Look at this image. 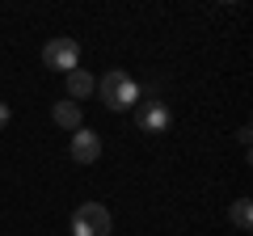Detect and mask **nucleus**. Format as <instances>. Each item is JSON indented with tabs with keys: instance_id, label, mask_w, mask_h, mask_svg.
I'll use <instances>...</instances> for the list:
<instances>
[{
	"instance_id": "nucleus-2",
	"label": "nucleus",
	"mask_w": 253,
	"mask_h": 236,
	"mask_svg": "<svg viewBox=\"0 0 253 236\" xmlns=\"http://www.w3.org/2000/svg\"><path fill=\"white\" fill-rule=\"evenodd\" d=\"M110 228H114V219L101 202H81L72 211V236H110Z\"/></svg>"
},
{
	"instance_id": "nucleus-1",
	"label": "nucleus",
	"mask_w": 253,
	"mask_h": 236,
	"mask_svg": "<svg viewBox=\"0 0 253 236\" xmlns=\"http://www.w3.org/2000/svg\"><path fill=\"white\" fill-rule=\"evenodd\" d=\"M97 93H101V101H106V106L114 110V114H123V110L139 106V84L131 80V76L123 72V68H110V72L97 80Z\"/></svg>"
},
{
	"instance_id": "nucleus-4",
	"label": "nucleus",
	"mask_w": 253,
	"mask_h": 236,
	"mask_svg": "<svg viewBox=\"0 0 253 236\" xmlns=\"http://www.w3.org/2000/svg\"><path fill=\"white\" fill-rule=\"evenodd\" d=\"M169 122H173V114H169V106H165L161 97H148V101L135 106V127L148 131V135H165Z\"/></svg>"
},
{
	"instance_id": "nucleus-5",
	"label": "nucleus",
	"mask_w": 253,
	"mask_h": 236,
	"mask_svg": "<svg viewBox=\"0 0 253 236\" xmlns=\"http://www.w3.org/2000/svg\"><path fill=\"white\" fill-rule=\"evenodd\" d=\"M68 152H72L76 164H93L101 156V135H97V131H89V127L72 131V148H68Z\"/></svg>"
},
{
	"instance_id": "nucleus-9",
	"label": "nucleus",
	"mask_w": 253,
	"mask_h": 236,
	"mask_svg": "<svg viewBox=\"0 0 253 236\" xmlns=\"http://www.w3.org/2000/svg\"><path fill=\"white\" fill-rule=\"evenodd\" d=\"M9 118H13V110H9V101H0V131L9 127Z\"/></svg>"
},
{
	"instance_id": "nucleus-7",
	"label": "nucleus",
	"mask_w": 253,
	"mask_h": 236,
	"mask_svg": "<svg viewBox=\"0 0 253 236\" xmlns=\"http://www.w3.org/2000/svg\"><path fill=\"white\" fill-rule=\"evenodd\" d=\"M93 89H97V80H93V72H84V68H76V72H68V101H76V106H81L84 97H93Z\"/></svg>"
},
{
	"instance_id": "nucleus-8",
	"label": "nucleus",
	"mask_w": 253,
	"mask_h": 236,
	"mask_svg": "<svg viewBox=\"0 0 253 236\" xmlns=\"http://www.w3.org/2000/svg\"><path fill=\"white\" fill-rule=\"evenodd\" d=\"M232 224L241 228V232H249V224H253V207H249V198H236V202H232Z\"/></svg>"
},
{
	"instance_id": "nucleus-6",
	"label": "nucleus",
	"mask_w": 253,
	"mask_h": 236,
	"mask_svg": "<svg viewBox=\"0 0 253 236\" xmlns=\"http://www.w3.org/2000/svg\"><path fill=\"white\" fill-rule=\"evenodd\" d=\"M51 118H55V127H63V131H81L84 127V110L76 101H68V97L51 106Z\"/></svg>"
},
{
	"instance_id": "nucleus-3",
	"label": "nucleus",
	"mask_w": 253,
	"mask_h": 236,
	"mask_svg": "<svg viewBox=\"0 0 253 236\" xmlns=\"http://www.w3.org/2000/svg\"><path fill=\"white\" fill-rule=\"evenodd\" d=\"M42 64L46 68H55V72H76L81 68V42L76 38H68V34H59V38H51V42L42 46Z\"/></svg>"
}]
</instances>
